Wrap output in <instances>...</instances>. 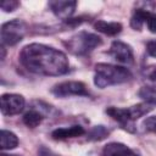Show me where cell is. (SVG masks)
<instances>
[{"mask_svg": "<svg viewBox=\"0 0 156 156\" xmlns=\"http://www.w3.org/2000/svg\"><path fill=\"white\" fill-rule=\"evenodd\" d=\"M20 62L27 71L40 76H62L69 69L65 52L38 43L26 45L21 50Z\"/></svg>", "mask_w": 156, "mask_h": 156, "instance_id": "6da1fadb", "label": "cell"}, {"mask_svg": "<svg viewBox=\"0 0 156 156\" xmlns=\"http://www.w3.org/2000/svg\"><path fill=\"white\" fill-rule=\"evenodd\" d=\"M152 110V105L149 104H138L130 107H115L110 106L106 108V113L115 119L124 130L129 133L135 132V121L141 116L149 113Z\"/></svg>", "mask_w": 156, "mask_h": 156, "instance_id": "7a4b0ae2", "label": "cell"}, {"mask_svg": "<svg viewBox=\"0 0 156 156\" xmlns=\"http://www.w3.org/2000/svg\"><path fill=\"white\" fill-rule=\"evenodd\" d=\"M130 78L132 73L126 67L111 63H98L95 66L94 84L98 88H106L110 85L122 84L130 80Z\"/></svg>", "mask_w": 156, "mask_h": 156, "instance_id": "3957f363", "label": "cell"}, {"mask_svg": "<svg viewBox=\"0 0 156 156\" xmlns=\"http://www.w3.org/2000/svg\"><path fill=\"white\" fill-rule=\"evenodd\" d=\"M102 44V39L93 33L88 32H78L77 34L72 35L69 39L63 41V45L66 49L77 56H84L91 52L95 48L100 46Z\"/></svg>", "mask_w": 156, "mask_h": 156, "instance_id": "277c9868", "label": "cell"}, {"mask_svg": "<svg viewBox=\"0 0 156 156\" xmlns=\"http://www.w3.org/2000/svg\"><path fill=\"white\" fill-rule=\"evenodd\" d=\"M27 33V24L22 20H12L1 26V45L13 46L18 44Z\"/></svg>", "mask_w": 156, "mask_h": 156, "instance_id": "5b68a950", "label": "cell"}, {"mask_svg": "<svg viewBox=\"0 0 156 156\" xmlns=\"http://www.w3.org/2000/svg\"><path fill=\"white\" fill-rule=\"evenodd\" d=\"M51 93L57 98H68V96H88L90 95L87 85L83 82L77 80H66L58 84H55L51 89Z\"/></svg>", "mask_w": 156, "mask_h": 156, "instance_id": "8992f818", "label": "cell"}, {"mask_svg": "<svg viewBox=\"0 0 156 156\" xmlns=\"http://www.w3.org/2000/svg\"><path fill=\"white\" fill-rule=\"evenodd\" d=\"M144 24H146L151 33H156V13L145 9H135L130 18V27L140 30Z\"/></svg>", "mask_w": 156, "mask_h": 156, "instance_id": "52a82bcc", "label": "cell"}, {"mask_svg": "<svg viewBox=\"0 0 156 156\" xmlns=\"http://www.w3.org/2000/svg\"><path fill=\"white\" fill-rule=\"evenodd\" d=\"M107 54L113 60H116L117 62H121V63L130 65L134 62V54H133L132 46L129 44L119 41V40H115L111 44V48Z\"/></svg>", "mask_w": 156, "mask_h": 156, "instance_id": "ba28073f", "label": "cell"}, {"mask_svg": "<svg viewBox=\"0 0 156 156\" xmlns=\"http://www.w3.org/2000/svg\"><path fill=\"white\" fill-rule=\"evenodd\" d=\"M1 113L5 116H13L24 108V98L18 94H2L1 95Z\"/></svg>", "mask_w": 156, "mask_h": 156, "instance_id": "9c48e42d", "label": "cell"}, {"mask_svg": "<svg viewBox=\"0 0 156 156\" xmlns=\"http://www.w3.org/2000/svg\"><path fill=\"white\" fill-rule=\"evenodd\" d=\"M50 110H51V106H48V105H44V107L38 106V108L33 106L28 112L24 113L23 123L28 128H35L41 123V121L45 118V115L50 112Z\"/></svg>", "mask_w": 156, "mask_h": 156, "instance_id": "30bf717a", "label": "cell"}, {"mask_svg": "<svg viewBox=\"0 0 156 156\" xmlns=\"http://www.w3.org/2000/svg\"><path fill=\"white\" fill-rule=\"evenodd\" d=\"M77 2L76 1H50L49 7L52 11V13L61 18V20H69L76 10Z\"/></svg>", "mask_w": 156, "mask_h": 156, "instance_id": "8fae6325", "label": "cell"}, {"mask_svg": "<svg viewBox=\"0 0 156 156\" xmlns=\"http://www.w3.org/2000/svg\"><path fill=\"white\" fill-rule=\"evenodd\" d=\"M101 156H138V154L122 143H108L104 146Z\"/></svg>", "mask_w": 156, "mask_h": 156, "instance_id": "7c38bea8", "label": "cell"}, {"mask_svg": "<svg viewBox=\"0 0 156 156\" xmlns=\"http://www.w3.org/2000/svg\"><path fill=\"white\" fill-rule=\"evenodd\" d=\"M85 133L82 126H71V127H62L57 128L51 133V136L56 140H63L69 138H77Z\"/></svg>", "mask_w": 156, "mask_h": 156, "instance_id": "4fadbf2b", "label": "cell"}, {"mask_svg": "<svg viewBox=\"0 0 156 156\" xmlns=\"http://www.w3.org/2000/svg\"><path fill=\"white\" fill-rule=\"evenodd\" d=\"M94 28L98 32H101L106 35H116L121 33L122 24L118 22H106V21H96L94 23Z\"/></svg>", "mask_w": 156, "mask_h": 156, "instance_id": "5bb4252c", "label": "cell"}, {"mask_svg": "<svg viewBox=\"0 0 156 156\" xmlns=\"http://www.w3.org/2000/svg\"><path fill=\"white\" fill-rule=\"evenodd\" d=\"M18 145V138L15 133L2 129L1 130V149L2 150H11Z\"/></svg>", "mask_w": 156, "mask_h": 156, "instance_id": "9a60e30c", "label": "cell"}, {"mask_svg": "<svg viewBox=\"0 0 156 156\" xmlns=\"http://www.w3.org/2000/svg\"><path fill=\"white\" fill-rule=\"evenodd\" d=\"M139 96L146 101L149 105H156V87L155 85H144L139 90Z\"/></svg>", "mask_w": 156, "mask_h": 156, "instance_id": "2e32d148", "label": "cell"}, {"mask_svg": "<svg viewBox=\"0 0 156 156\" xmlns=\"http://www.w3.org/2000/svg\"><path fill=\"white\" fill-rule=\"evenodd\" d=\"M143 76L150 83V85L156 87V65H151V66L145 67L143 71Z\"/></svg>", "mask_w": 156, "mask_h": 156, "instance_id": "e0dca14e", "label": "cell"}, {"mask_svg": "<svg viewBox=\"0 0 156 156\" xmlns=\"http://www.w3.org/2000/svg\"><path fill=\"white\" fill-rule=\"evenodd\" d=\"M106 134H108V132L102 126H99V127H95L93 129V132H91L90 135L93 136V139H102V138H105Z\"/></svg>", "mask_w": 156, "mask_h": 156, "instance_id": "ac0fdd59", "label": "cell"}, {"mask_svg": "<svg viewBox=\"0 0 156 156\" xmlns=\"http://www.w3.org/2000/svg\"><path fill=\"white\" fill-rule=\"evenodd\" d=\"M17 6H20V2L18 1H13V0H10V1H4L1 4V9L6 12H11L13 11Z\"/></svg>", "mask_w": 156, "mask_h": 156, "instance_id": "d6986e66", "label": "cell"}, {"mask_svg": "<svg viewBox=\"0 0 156 156\" xmlns=\"http://www.w3.org/2000/svg\"><path fill=\"white\" fill-rule=\"evenodd\" d=\"M144 126H145V128H146L147 130L156 133V116L147 118V119L144 122Z\"/></svg>", "mask_w": 156, "mask_h": 156, "instance_id": "ffe728a7", "label": "cell"}, {"mask_svg": "<svg viewBox=\"0 0 156 156\" xmlns=\"http://www.w3.org/2000/svg\"><path fill=\"white\" fill-rule=\"evenodd\" d=\"M146 52H147L150 56L156 57V39L150 40V41L146 44Z\"/></svg>", "mask_w": 156, "mask_h": 156, "instance_id": "44dd1931", "label": "cell"}, {"mask_svg": "<svg viewBox=\"0 0 156 156\" xmlns=\"http://www.w3.org/2000/svg\"><path fill=\"white\" fill-rule=\"evenodd\" d=\"M39 156H58V155H55L54 152H51L50 150L45 149V147H41L39 150Z\"/></svg>", "mask_w": 156, "mask_h": 156, "instance_id": "7402d4cb", "label": "cell"}, {"mask_svg": "<svg viewBox=\"0 0 156 156\" xmlns=\"http://www.w3.org/2000/svg\"><path fill=\"white\" fill-rule=\"evenodd\" d=\"M1 156H20V155H9V154H1Z\"/></svg>", "mask_w": 156, "mask_h": 156, "instance_id": "603a6c76", "label": "cell"}]
</instances>
